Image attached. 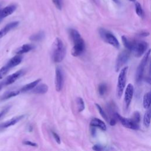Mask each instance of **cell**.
Here are the masks:
<instances>
[{
	"mask_svg": "<svg viewBox=\"0 0 151 151\" xmlns=\"http://www.w3.org/2000/svg\"><path fill=\"white\" fill-rule=\"evenodd\" d=\"M70 37L73 41V47L71 50V54L74 57L81 55L85 50V42L81 38V35L76 29L71 28L68 30Z\"/></svg>",
	"mask_w": 151,
	"mask_h": 151,
	"instance_id": "obj_1",
	"label": "cell"
},
{
	"mask_svg": "<svg viewBox=\"0 0 151 151\" xmlns=\"http://www.w3.org/2000/svg\"><path fill=\"white\" fill-rule=\"evenodd\" d=\"M66 54V49L62 40L58 37L55 38L52 44V58L55 63L61 62Z\"/></svg>",
	"mask_w": 151,
	"mask_h": 151,
	"instance_id": "obj_2",
	"label": "cell"
},
{
	"mask_svg": "<svg viewBox=\"0 0 151 151\" xmlns=\"http://www.w3.org/2000/svg\"><path fill=\"white\" fill-rule=\"evenodd\" d=\"M127 70L128 67H124L121 69L119 74L116 87V95L118 99L121 98L124 91L126 83V76Z\"/></svg>",
	"mask_w": 151,
	"mask_h": 151,
	"instance_id": "obj_3",
	"label": "cell"
},
{
	"mask_svg": "<svg viewBox=\"0 0 151 151\" xmlns=\"http://www.w3.org/2000/svg\"><path fill=\"white\" fill-rule=\"evenodd\" d=\"M99 34L100 37L106 42L116 48H119L120 47L119 41L110 31L104 28H100L99 29Z\"/></svg>",
	"mask_w": 151,
	"mask_h": 151,
	"instance_id": "obj_4",
	"label": "cell"
},
{
	"mask_svg": "<svg viewBox=\"0 0 151 151\" xmlns=\"http://www.w3.org/2000/svg\"><path fill=\"white\" fill-rule=\"evenodd\" d=\"M150 54V50L149 49L145 53V55L143 56V58L140 61V62L137 67V68L136 72V82L139 83V82L141 81V80L143 78L144 71H145L146 65L147 63V61L149 59Z\"/></svg>",
	"mask_w": 151,
	"mask_h": 151,
	"instance_id": "obj_5",
	"label": "cell"
},
{
	"mask_svg": "<svg viewBox=\"0 0 151 151\" xmlns=\"http://www.w3.org/2000/svg\"><path fill=\"white\" fill-rule=\"evenodd\" d=\"M148 44L144 41H134L131 51L136 57H141L146 51Z\"/></svg>",
	"mask_w": 151,
	"mask_h": 151,
	"instance_id": "obj_6",
	"label": "cell"
},
{
	"mask_svg": "<svg viewBox=\"0 0 151 151\" xmlns=\"http://www.w3.org/2000/svg\"><path fill=\"white\" fill-rule=\"evenodd\" d=\"M130 58V51L129 50H124L121 52L117 56L116 60L115 70L119 71L122 67L127 63Z\"/></svg>",
	"mask_w": 151,
	"mask_h": 151,
	"instance_id": "obj_7",
	"label": "cell"
},
{
	"mask_svg": "<svg viewBox=\"0 0 151 151\" xmlns=\"http://www.w3.org/2000/svg\"><path fill=\"white\" fill-rule=\"evenodd\" d=\"M114 117L116 119L120 122V123L126 128L133 129V130H138L139 129V124L134 122L132 119H127L120 116L118 113H114Z\"/></svg>",
	"mask_w": 151,
	"mask_h": 151,
	"instance_id": "obj_8",
	"label": "cell"
},
{
	"mask_svg": "<svg viewBox=\"0 0 151 151\" xmlns=\"http://www.w3.org/2000/svg\"><path fill=\"white\" fill-rule=\"evenodd\" d=\"M64 73L60 67H57L55 72V88L57 91H60L64 84Z\"/></svg>",
	"mask_w": 151,
	"mask_h": 151,
	"instance_id": "obj_9",
	"label": "cell"
},
{
	"mask_svg": "<svg viewBox=\"0 0 151 151\" xmlns=\"http://www.w3.org/2000/svg\"><path fill=\"white\" fill-rule=\"evenodd\" d=\"M133 93H134V87L133 84H132L131 83H129L124 91V107L126 109H128L131 103Z\"/></svg>",
	"mask_w": 151,
	"mask_h": 151,
	"instance_id": "obj_10",
	"label": "cell"
},
{
	"mask_svg": "<svg viewBox=\"0 0 151 151\" xmlns=\"http://www.w3.org/2000/svg\"><path fill=\"white\" fill-rule=\"evenodd\" d=\"M24 70H21L9 75L6 78V79L2 83L3 86H8L9 84L14 83L16 80H17L19 78H20L24 74Z\"/></svg>",
	"mask_w": 151,
	"mask_h": 151,
	"instance_id": "obj_11",
	"label": "cell"
},
{
	"mask_svg": "<svg viewBox=\"0 0 151 151\" xmlns=\"http://www.w3.org/2000/svg\"><path fill=\"white\" fill-rule=\"evenodd\" d=\"M24 117V115H20L18 116L14 117H12V119L5 121L3 122L2 123L0 124V131L2 130L5 129H6L10 126H14L15 124H17L18 122H19L21 119H22Z\"/></svg>",
	"mask_w": 151,
	"mask_h": 151,
	"instance_id": "obj_12",
	"label": "cell"
},
{
	"mask_svg": "<svg viewBox=\"0 0 151 151\" xmlns=\"http://www.w3.org/2000/svg\"><path fill=\"white\" fill-rule=\"evenodd\" d=\"M16 8L17 6L15 5H10L1 9L0 12V22L3 18L12 14L15 11Z\"/></svg>",
	"mask_w": 151,
	"mask_h": 151,
	"instance_id": "obj_13",
	"label": "cell"
},
{
	"mask_svg": "<svg viewBox=\"0 0 151 151\" xmlns=\"http://www.w3.org/2000/svg\"><path fill=\"white\" fill-rule=\"evenodd\" d=\"M19 25L18 21H14L6 24L4 27H3L0 30V38L4 37L8 32H9L11 30L15 28Z\"/></svg>",
	"mask_w": 151,
	"mask_h": 151,
	"instance_id": "obj_14",
	"label": "cell"
},
{
	"mask_svg": "<svg viewBox=\"0 0 151 151\" xmlns=\"http://www.w3.org/2000/svg\"><path fill=\"white\" fill-rule=\"evenodd\" d=\"M22 58H23V57L22 55L17 54V55L11 58L8 61V62L7 63V64L6 65L9 68V69H11V68L19 65L21 63Z\"/></svg>",
	"mask_w": 151,
	"mask_h": 151,
	"instance_id": "obj_15",
	"label": "cell"
},
{
	"mask_svg": "<svg viewBox=\"0 0 151 151\" xmlns=\"http://www.w3.org/2000/svg\"><path fill=\"white\" fill-rule=\"evenodd\" d=\"M90 126L91 127H98L104 131H105L107 129L105 123L98 118H93V119H91L90 123Z\"/></svg>",
	"mask_w": 151,
	"mask_h": 151,
	"instance_id": "obj_16",
	"label": "cell"
},
{
	"mask_svg": "<svg viewBox=\"0 0 151 151\" xmlns=\"http://www.w3.org/2000/svg\"><path fill=\"white\" fill-rule=\"evenodd\" d=\"M32 92L35 94H43L47 92L48 90V87L46 84L42 83L40 84H37L33 89Z\"/></svg>",
	"mask_w": 151,
	"mask_h": 151,
	"instance_id": "obj_17",
	"label": "cell"
},
{
	"mask_svg": "<svg viewBox=\"0 0 151 151\" xmlns=\"http://www.w3.org/2000/svg\"><path fill=\"white\" fill-rule=\"evenodd\" d=\"M20 93V90H11L8 91L4 93L1 97H0V101H4L8 100L10 98L15 97L18 96Z\"/></svg>",
	"mask_w": 151,
	"mask_h": 151,
	"instance_id": "obj_18",
	"label": "cell"
},
{
	"mask_svg": "<svg viewBox=\"0 0 151 151\" xmlns=\"http://www.w3.org/2000/svg\"><path fill=\"white\" fill-rule=\"evenodd\" d=\"M34 48V46L31 44H26L22 45L21 47H19L15 51V53L17 54L21 55L24 53H27L30 51H31Z\"/></svg>",
	"mask_w": 151,
	"mask_h": 151,
	"instance_id": "obj_19",
	"label": "cell"
},
{
	"mask_svg": "<svg viewBox=\"0 0 151 151\" xmlns=\"http://www.w3.org/2000/svg\"><path fill=\"white\" fill-rule=\"evenodd\" d=\"M41 78H38V79H37V80H34L32 82H31V83H29L28 84H25V86H24L21 88L20 91H21V92H26V91H28L29 90H32L38 84H39V83L41 81Z\"/></svg>",
	"mask_w": 151,
	"mask_h": 151,
	"instance_id": "obj_20",
	"label": "cell"
},
{
	"mask_svg": "<svg viewBox=\"0 0 151 151\" xmlns=\"http://www.w3.org/2000/svg\"><path fill=\"white\" fill-rule=\"evenodd\" d=\"M122 41L123 42L124 46L127 49V50L131 51L134 42V40H130L125 35H123L122 36Z\"/></svg>",
	"mask_w": 151,
	"mask_h": 151,
	"instance_id": "obj_21",
	"label": "cell"
},
{
	"mask_svg": "<svg viewBox=\"0 0 151 151\" xmlns=\"http://www.w3.org/2000/svg\"><path fill=\"white\" fill-rule=\"evenodd\" d=\"M45 37V33L44 31H39L37 33H35L29 37V40L32 41H40L43 40Z\"/></svg>",
	"mask_w": 151,
	"mask_h": 151,
	"instance_id": "obj_22",
	"label": "cell"
},
{
	"mask_svg": "<svg viewBox=\"0 0 151 151\" xmlns=\"http://www.w3.org/2000/svg\"><path fill=\"white\" fill-rule=\"evenodd\" d=\"M150 105V91L146 93L143 98V106L146 109H149Z\"/></svg>",
	"mask_w": 151,
	"mask_h": 151,
	"instance_id": "obj_23",
	"label": "cell"
},
{
	"mask_svg": "<svg viewBox=\"0 0 151 151\" xmlns=\"http://www.w3.org/2000/svg\"><path fill=\"white\" fill-rule=\"evenodd\" d=\"M150 123V110L149 109L143 117V124L146 127H149Z\"/></svg>",
	"mask_w": 151,
	"mask_h": 151,
	"instance_id": "obj_24",
	"label": "cell"
},
{
	"mask_svg": "<svg viewBox=\"0 0 151 151\" xmlns=\"http://www.w3.org/2000/svg\"><path fill=\"white\" fill-rule=\"evenodd\" d=\"M76 103L77 106V109L79 112L83 111L85 109L84 102L81 97H77L76 99Z\"/></svg>",
	"mask_w": 151,
	"mask_h": 151,
	"instance_id": "obj_25",
	"label": "cell"
},
{
	"mask_svg": "<svg viewBox=\"0 0 151 151\" xmlns=\"http://www.w3.org/2000/svg\"><path fill=\"white\" fill-rule=\"evenodd\" d=\"M107 86L106 83H103L99 85L98 92L100 96H104L106 94V93L107 92Z\"/></svg>",
	"mask_w": 151,
	"mask_h": 151,
	"instance_id": "obj_26",
	"label": "cell"
},
{
	"mask_svg": "<svg viewBox=\"0 0 151 151\" xmlns=\"http://www.w3.org/2000/svg\"><path fill=\"white\" fill-rule=\"evenodd\" d=\"M135 11H136V13L137 14V15L138 16H139L140 17H142L143 16V15H144L143 10L142 8L141 5L138 2H135Z\"/></svg>",
	"mask_w": 151,
	"mask_h": 151,
	"instance_id": "obj_27",
	"label": "cell"
},
{
	"mask_svg": "<svg viewBox=\"0 0 151 151\" xmlns=\"http://www.w3.org/2000/svg\"><path fill=\"white\" fill-rule=\"evenodd\" d=\"M96 108L97 109V110L99 111L100 114L101 116V117L104 119L107 122H109V118L106 114V113L104 112V110L103 109V108L100 106V105H99V104L96 103Z\"/></svg>",
	"mask_w": 151,
	"mask_h": 151,
	"instance_id": "obj_28",
	"label": "cell"
},
{
	"mask_svg": "<svg viewBox=\"0 0 151 151\" xmlns=\"http://www.w3.org/2000/svg\"><path fill=\"white\" fill-rule=\"evenodd\" d=\"M9 70H10L9 68L6 65L1 68H0V79L2 78L8 73Z\"/></svg>",
	"mask_w": 151,
	"mask_h": 151,
	"instance_id": "obj_29",
	"label": "cell"
},
{
	"mask_svg": "<svg viewBox=\"0 0 151 151\" xmlns=\"http://www.w3.org/2000/svg\"><path fill=\"white\" fill-rule=\"evenodd\" d=\"M132 120L134 122H135V123L139 124V123L140 121V113H139V111H134V112L133 113V116H132Z\"/></svg>",
	"mask_w": 151,
	"mask_h": 151,
	"instance_id": "obj_30",
	"label": "cell"
},
{
	"mask_svg": "<svg viewBox=\"0 0 151 151\" xmlns=\"http://www.w3.org/2000/svg\"><path fill=\"white\" fill-rule=\"evenodd\" d=\"M22 143L25 145H27V146H32V147H37L38 146L37 144L34 142L30 141V140H24L22 142Z\"/></svg>",
	"mask_w": 151,
	"mask_h": 151,
	"instance_id": "obj_31",
	"label": "cell"
},
{
	"mask_svg": "<svg viewBox=\"0 0 151 151\" xmlns=\"http://www.w3.org/2000/svg\"><path fill=\"white\" fill-rule=\"evenodd\" d=\"M52 2L57 9H58L59 10L61 9V8H62L61 0H52Z\"/></svg>",
	"mask_w": 151,
	"mask_h": 151,
	"instance_id": "obj_32",
	"label": "cell"
},
{
	"mask_svg": "<svg viewBox=\"0 0 151 151\" xmlns=\"http://www.w3.org/2000/svg\"><path fill=\"white\" fill-rule=\"evenodd\" d=\"M52 136L54 137V139H55V142L58 143V144H60L61 143V139H60V137L59 136V135L55 133V132H53L52 131Z\"/></svg>",
	"mask_w": 151,
	"mask_h": 151,
	"instance_id": "obj_33",
	"label": "cell"
},
{
	"mask_svg": "<svg viewBox=\"0 0 151 151\" xmlns=\"http://www.w3.org/2000/svg\"><path fill=\"white\" fill-rule=\"evenodd\" d=\"M92 149L94 150H96V151H100V150H104V147L100 145H99V144H96V145H94Z\"/></svg>",
	"mask_w": 151,
	"mask_h": 151,
	"instance_id": "obj_34",
	"label": "cell"
},
{
	"mask_svg": "<svg viewBox=\"0 0 151 151\" xmlns=\"http://www.w3.org/2000/svg\"><path fill=\"white\" fill-rule=\"evenodd\" d=\"M9 109H10V106H7L6 107H5V109H4L0 112V119L8 111V110H9Z\"/></svg>",
	"mask_w": 151,
	"mask_h": 151,
	"instance_id": "obj_35",
	"label": "cell"
},
{
	"mask_svg": "<svg viewBox=\"0 0 151 151\" xmlns=\"http://www.w3.org/2000/svg\"><path fill=\"white\" fill-rule=\"evenodd\" d=\"M109 123L110 124V125L111 126H114L116 123V118H111L109 121Z\"/></svg>",
	"mask_w": 151,
	"mask_h": 151,
	"instance_id": "obj_36",
	"label": "cell"
},
{
	"mask_svg": "<svg viewBox=\"0 0 151 151\" xmlns=\"http://www.w3.org/2000/svg\"><path fill=\"white\" fill-rule=\"evenodd\" d=\"M96 127H91V136L94 137V136H96Z\"/></svg>",
	"mask_w": 151,
	"mask_h": 151,
	"instance_id": "obj_37",
	"label": "cell"
},
{
	"mask_svg": "<svg viewBox=\"0 0 151 151\" xmlns=\"http://www.w3.org/2000/svg\"><path fill=\"white\" fill-rule=\"evenodd\" d=\"M149 35V32H146V31H142L140 33H139V35L140 36H143V37H147Z\"/></svg>",
	"mask_w": 151,
	"mask_h": 151,
	"instance_id": "obj_38",
	"label": "cell"
},
{
	"mask_svg": "<svg viewBox=\"0 0 151 151\" xmlns=\"http://www.w3.org/2000/svg\"><path fill=\"white\" fill-rule=\"evenodd\" d=\"M91 1L96 5H99L100 4V0H91Z\"/></svg>",
	"mask_w": 151,
	"mask_h": 151,
	"instance_id": "obj_39",
	"label": "cell"
},
{
	"mask_svg": "<svg viewBox=\"0 0 151 151\" xmlns=\"http://www.w3.org/2000/svg\"><path fill=\"white\" fill-rule=\"evenodd\" d=\"M111 1H113L114 3H116L117 4H120V1L119 0H111Z\"/></svg>",
	"mask_w": 151,
	"mask_h": 151,
	"instance_id": "obj_40",
	"label": "cell"
},
{
	"mask_svg": "<svg viewBox=\"0 0 151 151\" xmlns=\"http://www.w3.org/2000/svg\"><path fill=\"white\" fill-rule=\"evenodd\" d=\"M2 87H3V84L2 83H0V91H1V88H2Z\"/></svg>",
	"mask_w": 151,
	"mask_h": 151,
	"instance_id": "obj_41",
	"label": "cell"
},
{
	"mask_svg": "<svg viewBox=\"0 0 151 151\" xmlns=\"http://www.w3.org/2000/svg\"><path fill=\"white\" fill-rule=\"evenodd\" d=\"M129 1H132V2H134V1H135V0H129Z\"/></svg>",
	"mask_w": 151,
	"mask_h": 151,
	"instance_id": "obj_42",
	"label": "cell"
},
{
	"mask_svg": "<svg viewBox=\"0 0 151 151\" xmlns=\"http://www.w3.org/2000/svg\"><path fill=\"white\" fill-rule=\"evenodd\" d=\"M1 9H0V12H1Z\"/></svg>",
	"mask_w": 151,
	"mask_h": 151,
	"instance_id": "obj_43",
	"label": "cell"
}]
</instances>
